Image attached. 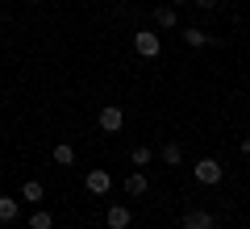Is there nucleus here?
<instances>
[{"instance_id": "1", "label": "nucleus", "mask_w": 250, "mask_h": 229, "mask_svg": "<svg viewBox=\"0 0 250 229\" xmlns=\"http://www.w3.org/2000/svg\"><path fill=\"white\" fill-rule=\"evenodd\" d=\"M192 175H196V184H221L225 179V167L217 159H200L196 167H192Z\"/></svg>"}, {"instance_id": "2", "label": "nucleus", "mask_w": 250, "mask_h": 229, "mask_svg": "<svg viewBox=\"0 0 250 229\" xmlns=\"http://www.w3.org/2000/svg\"><path fill=\"white\" fill-rule=\"evenodd\" d=\"M134 50L142 54V59H159L163 42H159V34H150V29H142V34H134Z\"/></svg>"}, {"instance_id": "3", "label": "nucleus", "mask_w": 250, "mask_h": 229, "mask_svg": "<svg viewBox=\"0 0 250 229\" xmlns=\"http://www.w3.org/2000/svg\"><path fill=\"white\" fill-rule=\"evenodd\" d=\"M83 187H88L92 196H108V187H113V175H108L104 167H96V171H88V179H83Z\"/></svg>"}, {"instance_id": "4", "label": "nucleus", "mask_w": 250, "mask_h": 229, "mask_svg": "<svg viewBox=\"0 0 250 229\" xmlns=\"http://www.w3.org/2000/svg\"><path fill=\"white\" fill-rule=\"evenodd\" d=\"M184 229H217V221H213V212H205V208H188L184 212Z\"/></svg>"}, {"instance_id": "5", "label": "nucleus", "mask_w": 250, "mask_h": 229, "mask_svg": "<svg viewBox=\"0 0 250 229\" xmlns=\"http://www.w3.org/2000/svg\"><path fill=\"white\" fill-rule=\"evenodd\" d=\"M121 125H125V113H121L117 104H104V108H100V129H104V133H117Z\"/></svg>"}, {"instance_id": "6", "label": "nucleus", "mask_w": 250, "mask_h": 229, "mask_svg": "<svg viewBox=\"0 0 250 229\" xmlns=\"http://www.w3.org/2000/svg\"><path fill=\"white\" fill-rule=\"evenodd\" d=\"M108 229H129V221H134V212L125 208V204H108Z\"/></svg>"}, {"instance_id": "7", "label": "nucleus", "mask_w": 250, "mask_h": 229, "mask_svg": "<svg viewBox=\"0 0 250 229\" xmlns=\"http://www.w3.org/2000/svg\"><path fill=\"white\" fill-rule=\"evenodd\" d=\"M154 25H159V29H175V4H163V9H154Z\"/></svg>"}, {"instance_id": "8", "label": "nucleus", "mask_w": 250, "mask_h": 229, "mask_svg": "<svg viewBox=\"0 0 250 229\" xmlns=\"http://www.w3.org/2000/svg\"><path fill=\"white\" fill-rule=\"evenodd\" d=\"M21 217V204L13 196H0V221H17Z\"/></svg>"}, {"instance_id": "9", "label": "nucleus", "mask_w": 250, "mask_h": 229, "mask_svg": "<svg viewBox=\"0 0 250 229\" xmlns=\"http://www.w3.org/2000/svg\"><path fill=\"white\" fill-rule=\"evenodd\" d=\"M163 163H167V167H179V163H184V150H179V142H167V146H163Z\"/></svg>"}, {"instance_id": "10", "label": "nucleus", "mask_w": 250, "mask_h": 229, "mask_svg": "<svg viewBox=\"0 0 250 229\" xmlns=\"http://www.w3.org/2000/svg\"><path fill=\"white\" fill-rule=\"evenodd\" d=\"M184 42L192 46V50H200V46H208V34H205V29H196V25H192V29H184Z\"/></svg>"}, {"instance_id": "11", "label": "nucleus", "mask_w": 250, "mask_h": 229, "mask_svg": "<svg viewBox=\"0 0 250 229\" xmlns=\"http://www.w3.org/2000/svg\"><path fill=\"white\" fill-rule=\"evenodd\" d=\"M125 192H129V196H142L146 192V175H142V171H134V175L125 179Z\"/></svg>"}, {"instance_id": "12", "label": "nucleus", "mask_w": 250, "mask_h": 229, "mask_svg": "<svg viewBox=\"0 0 250 229\" xmlns=\"http://www.w3.org/2000/svg\"><path fill=\"white\" fill-rule=\"evenodd\" d=\"M54 163H59V167H71V163H75V150L67 146V142H62V146H54Z\"/></svg>"}, {"instance_id": "13", "label": "nucleus", "mask_w": 250, "mask_h": 229, "mask_svg": "<svg viewBox=\"0 0 250 229\" xmlns=\"http://www.w3.org/2000/svg\"><path fill=\"white\" fill-rule=\"evenodd\" d=\"M21 196H25V200H38V204H42V179H25Z\"/></svg>"}, {"instance_id": "14", "label": "nucleus", "mask_w": 250, "mask_h": 229, "mask_svg": "<svg viewBox=\"0 0 250 229\" xmlns=\"http://www.w3.org/2000/svg\"><path fill=\"white\" fill-rule=\"evenodd\" d=\"M50 225H54V217H50L46 208H38L34 217H29V229H50Z\"/></svg>"}, {"instance_id": "15", "label": "nucleus", "mask_w": 250, "mask_h": 229, "mask_svg": "<svg viewBox=\"0 0 250 229\" xmlns=\"http://www.w3.org/2000/svg\"><path fill=\"white\" fill-rule=\"evenodd\" d=\"M129 159H134V167H146V163H150V150H146V146H138L134 154H129Z\"/></svg>"}, {"instance_id": "16", "label": "nucleus", "mask_w": 250, "mask_h": 229, "mask_svg": "<svg viewBox=\"0 0 250 229\" xmlns=\"http://www.w3.org/2000/svg\"><path fill=\"white\" fill-rule=\"evenodd\" d=\"M196 9H217V0H196Z\"/></svg>"}, {"instance_id": "17", "label": "nucleus", "mask_w": 250, "mask_h": 229, "mask_svg": "<svg viewBox=\"0 0 250 229\" xmlns=\"http://www.w3.org/2000/svg\"><path fill=\"white\" fill-rule=\"evenodd\" d=\"M242 154H246V159H250V133H246V138H242Z\"/></svg>"}, {"instance_id": "18", "label": "nucleus", "mask_w": 250, "mask_h": 229, "mask_svg": "<svg viewBox=\"0 0 250 229\" xmlns=\"http://www.w3.org/2000/svg\"><path fill=\"white\" fill-rule=\"evenodd\" d=\"M171 4H175V9H179V4H184V0H171Z\"/></svg>"}, {"instance_id": "19", "label": "nucleus", "mask_w": 250, "mask_h": 229, "mask_svg": "<svg viewBox=\"0 0 250 229\" xmlns=\"http://www.w3.org/2000/svg\"><path fill=\"white\" fill-rule=\"evenodd\" d=\"M0 17H4V4H0Z\"/></svg>"}, {"instance_id": "20", "label": "nucleus", "mask_w": 250, "mask_h": 229, "mask_svg": "<svg viewBox=\"0 0 250 229\" xmlns=\"http://www.w3.org/2000/svg\"><path fill=\"white\" fill-rule=\"evenodd\" d=\"M29 4H42V0H29Z\"/></svg>"}]
</instances>
